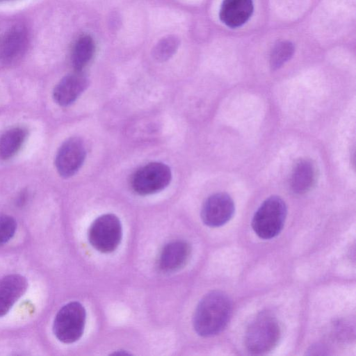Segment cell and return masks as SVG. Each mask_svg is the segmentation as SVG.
<instances>
[{"label":"cell","instance_id":"6da1fadb","mask_svg":"<svg viewBox=\"0 0 356 356\" xmlns=\"http://www.w3.org/2000/svg\"><path fill=\"white\" fill-rule=\"evenodd\" d=\"M232 310L231 300L225 293L213 291L207 293L195 309L193 316L195 330L204 337L219 334L227 325Z\"/></svg>","mask_w":356,"mask_h":356},{"label":"cell","instance_id":"7a4b0ae2","mask_svg":"<svg viewBox=\"0 0 356 356\" xmlns=\"http://www.w3.org/2000/svg\"><path fill=\"white\" fill-rule=\"evenodd\" d=\"M280 336L281 330L275 316L269 312H262L248 327L245 345L252 354H264L277 346Z\"/></svg>","mask_w":356,"mask_h":356},{"label":"cell","instance_id":"3957f363","mask_svg":"<svg viewBox=\"0 0 356 356\" xmlns=\"http://www.w3.org/2000/svg\"><path fill=\"white\" fill-rule=\"evenodd\" d=\"M286 213L284 201L279 196H270L255 212L252 220V229L261 238H273L282 230Z\"/></svg>","mask_w":356,"mask_h":356},{"label":"cell","instance_id":"277c9868","mask_svg":"<svg viewBox=\"0 0 356 356\" xmlns=\"http://www.w3.org/2000/svg\"><path fill=\"white\" fill-rule=\"evenodd\" d=\"M86 310L79 302H70L58 312L53 324V332L56 338L65 343L76 341L82 336Z\"/></svg>","mask_w":356,"mask_h":356},{"label":"cell","instance_id":"5b68a950","mask_svg":"<svg viewBox=\"0 0 356 356\" xmlns=\"http://www.w3.org/2000/svg\"><path fill=\"white\" fill-rule=\"evenodd\" d=\"M122 225L114 214L98 217L92 223L88 232V241L97 250L108 253L114 251L122 238Z\"/></svg>","mask_w":356,"mask_h":356},{"label":"cell","instance_id":"8992f818","mask_svg":"<svg viewBox=\"0 0 356 356\" xmlns=\"http://www.w3.org/2000/svg\"><path fill=\"white\" fill-rule=\"evenodd\" d=\"M170 168L161 162H152L138 169L131 180L132 189L141 195L158 193L170 183Z\"/></svg>","mask_w":356,"mask_h":356},{"label":"cell","instance_id":"52a82bcc","mask_svg":"<svg viewBox=\"0 0 356 356\" xmlns=\"http://www.w3.org/2000/svg\"><path fill=\"white\" fill-rule=\"evenodd\" d=\"M86 156L83 140L78 137L66 140L59 147L55 165L59 175L68 178L76 174L84 163Z\"/></svg>","mask_w":356,"mask_h":356},{"label":"cell","instance_id":"ba28073f","mask_svg":"<svg viewBox=\"0 0 356 356\" xmlns=\"http://www.w3.org/2000/svg\"><path fill=\"white\" fill-rule=\"evenodd\" d=\"M234 210V202L232 197L225 193H218L209 196L204 202L201 218L206 225L218 227L232 218Z\"/></svg>","mask_w":356,"mask_h":356},{"label":"cell","instance_id":"9c48e42d","mask_svg":"<svg viewBox=\"0 0 356 356\" xmlns=\"http://www.w3.org/2000/svg\"><path fill=\"white\" fill-rule=\"evenodd\" d=\"M89 81L81 72L68 74L56 86L53 92L55 102L66 106L72 104L88 88Z\"/></svg>","mask_w":356,"mask_h":356},{"label":"cell","instance_id":"30bf717a","mask_svg":"<svg viewBox=\"0 0 356 356\" xmlns=\"http://www.w3.org/2000/svg\"><path fill=\"white\" fill-rule=\"evenodd\" d=\"M28 288L25 277L11 274L0 279V317L6 314Z\"/></svg>","mask_w":356,"mask_h":356},{"label":"cell","instance_id":"8fae6325","mask_svg":"<svg viewBox=\"0 0 356 356\" xmlns=\"http://www.w3.org/2000/svg\"><path fill=\"white\" fill-rule=\"evenodd\" d=\"M252 13V0H223L219 15L225 25L237 28L243 25Z\"/></svg>","mask_w":356,"mask_h":356},{"label":"cell","instance_id":"7c38bea8","mask_svg":"<svg viewBox=\"0 0 356 356\" xmlns=\"http://www.w3.org/2000/svg\"><path fill=\"white\" fill-rule=\"evenodd\" d=\"M191 253L190 245L185 241H176L166 244L160 254L159 268L172 272L181 268L187 262Z\"/></svg>","mask_w":356,"mask_h":356},{"label":"cell","instance_id":"4fadbf2b","mask_svg":"<svg viewBox=\"0 0 356 356\" xmlns=\"http://www.w3.org/2000/svg\"><path fill=\"white\" fill-rule=\"evenodd\" d=\"M27 34L22 27H15L6 32L0 40V58L12 62L22 56L27 45Z\"/></svg>","mask_w":356,"mask_h":356},{"label":"cell","instance_id":"5bb4252c","mask_svg":"<svg viewBox=\"0 0 356 356\" xmlns=\"http://www.w3.org/2000/svg\"><path fill=\"white\" fill-rule=\"evenodd\" d=\"M316 178V168L312 162L301 159L293 167L290 179L291 188L296 194L305 193L314 186Z\"/></svg>","mask_w":356,"mask_h":356},{"label":"cell","instance_id":"9a60e30c","mask_svg":"<svg viewBox=\"0 0 356 356\" xmlns=\"http://www.w3.org/2000/svg\"><path fill=\"white\" fill-rule=\"evenodd\" d=\"M27 136L23 127H13L5 131L0 137V158L8 159L21 148Z\"/></svg>","mask_w":356,"mask_h":356},{"label":"cell","instance_id":"2e32d148","mask_svg":"<svg viewBox=\"0 0 356 356\" xmlns=\"http://www.w3.org/2000/svg\"><path fill=\"white\" fill-rule=\"evenodd\" d=\"M95 53V43L91 37L83 35L76 42L72 54V63L74 70L81 72L90 63Z\"/></svg>","mask_w":356,"mask_h":356},{"label":"cell","instance_id":"e0dca14e","mask_svg":"<svg viewBox=\"0 0 356 356\" xmlns=\"http://www.w3.org/2000/svg\"><path fill=\"white\" fill-rule=\"evenodd\" d=\"M294 53L293 44L289 41H282L277 43L273 48L270 56V65L275 70L287 62Z\"/></svg>","mask_w":356,"mask_h":356},{"label":"cell","instance_id":"ac0fdd59","mask_svg":"<svg viewBox=\"0 0 356 356\" xmlns=\"http://www.w3.org/2000/svg\"><path fill=\"white\" fill-rule=\"evenodd\" d=\"M178 40L173 37L162 39L154 49V56L159 60L168 59L176 51Z\"/></svg>","mask_w":356,"mask_h":356},{"label":"cell","instance_id":"d6986e66","mask_svg":"<svg viewBox=\"0 0 356 356\" xmlns=\"http://www.w3.org/2000/svg\"><path fill=\"white\" fill-rule=\"evenodd\" d=\"M17 229L15 220L8 215H0V245L6 243L14 236Z\"/></svg>","mask_w":356,"mask_h":356},{"label":"cell","instance_id":"ffe728a7","mask_svg":"<svg viewBox=\"0 0 356 356\" xmlns=\"http://www.w3.org/2000/svg\"><path fill=\"white\" fill-rule=\"evenodd\" d=\"M6 1V0H0V1Z\"/></svg>","mask_w":356,"mask_h":356}]
</instances>
